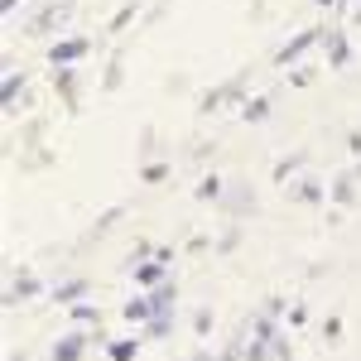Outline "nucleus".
Listing matches in <instances>:
<instances>
[{"label": "nucleus", "mask_w": 361, "mask_h": 361, "mask_svg": "<svg viewBox=\"0 0 361 361\" xmlns=\"http://www.w3.org/2000/svg\"><path fill=\"white\" fill-rule=\"evenodd\" d=\"M73 318H78V323H92V318H97V308H92V304H78V308H73Z\"/></svg>", "instance_id": "nucleus-17"}, {"label": "nucleus", "mask_w": 361, "mask_h": 361, "mask_svg": "<svg viewBox=\"0 0 361 361\" xmlns=\"http://www.w3.org/2000/svg\"><path fill=\"white\" fill-rule=\"evenodd\" d=\"M82 289H87V279H68V284H58V294H54V299H58V304H73V299H78Z\"/></svg>", "instance_id": "nucleus-8"}, {"label": "nucleus", "mask_w": 361, "mask_h": 361, "mask_svg": "<svg viewBox=\"0 0 361 361\" xmlns=\"http://www.w3.org/2000/svg\"><path fill=\"white\" fill-rule=\"evenodd\" d=\"M299 197H304V202H318L323 193H318V183H304V188H299Z\"/></svg>", "instance_id": "nucleus-19"}, {"label": "nucleus", "mask_w": 361, "mask_h": 361, "mask_svg": "<svg viewBox=\"0 0 361 361\" xmlns=\"http://www.w3.org/2000/svg\"><path fill=\"white\" fill-rule=\"evenodd\" d=\"M333 197H337V202H352V197H357V178H352V173H347V178H337Z\"/></svg>", "instance_id": "nucleus-11"}, {"label": "nucleus", "mask_w": 361, "mask_h": 361, "mask_svg": "<svg viewBox=\"0 0 361 361\" xmlns=\"http://www.w3.org/2000/svg\"><path fill=\"white\" fill-rule=\"evenodd\" d=\"M149 333H154V337L169 333V313H154V318H149Z\"/></svg>", "instance_id": "nucleus-16"}, {"label": "nucleus", "mask_w": 361, "mask_h": 361, "mask_svg": "<svg viewBox=\"0 0 361 361\" xmlns=\"http://www.w3.org/2000/svg\"><path fill=\"white\" fill-rule=\"evenodd\" d=\"M159 275H164V265H140V270H135V279H140V284H154Z\"/></svg>", "instance_id": "nucleus-12"}, {"label": "nucleus", "mask_w": 361, "mask_h": 361, "mask_svg": "<svg viewBox=\"0 0 361 361\" xmlns=\"http://www.w3.org/2000/svg\"><path fill=\"white\" fill-rule=\"evenodd\" d=\"M82 342H87L82 333H68V337L54 347V361H78V357H82Z\"/></svg>", "instance_id": "nucleus-3"}, {"label": "nucleus", "mask_w": 361, "mask_h": 361, "mask_svg": "<svg viewBox=\"0 0 361 361\" xmlns=\"http://www.w3.org/2000/svg\"><path fill=\"white\" fill-rule=\"evenodd\" d=\"M164 173H169L164 164H149V169H145V183H159V178H164Z\"/></svg>", "instance_id": "nucleus-18"}, {"label": "nucleus", "mask_w": 361, "mask_h": 361, "mask_svg": "<svg viewBox=\"0 0 361 361\" xmlns=\"http://www.w3.org/2000/svg\"><path fill=\"white\" fill-rule=\"evenodd\" d=\"M130 20H135V5H121V10H116V20H111V29L130 25Z\"/></svg>", "instance_id": "nucleus-14"}, {"label": "nucleus", "mask_w": 361, "mask_h": 361, "mask_svg": "<svg viewBox=\"0 0 361 361\" xmlns=\"http://www.w3.org/2000/svg\"><path fill=\"white\" fill-rule=\"evenodd\" d=\"M15 5H20V0H0V10H15Z\"/></svg>", "instance_id": "nucleus-21"}, {"label": "nucleus", "mask_w": 361, "mask_h": 361, "mask_svg": "<svg viewBox=\"0 0 361 361\" xmlns=\"http://www.w3.org/2000/svg\"><path fill=\"white\" fill-rule=\"evenodd\" d=\"M149 313H154V304H149V299H130V304H126V318H130V323H145Z\"/></svg>", "instance_id": "nucleus-9"}, {"label": "nucleus", "mask_w": 361, "mask_h": 361, "mask_svg": "<svg viewBox=\"0 0 361 361\" xmlns=\"http://www.w3.org/2000/svg\"><path fill=\"white\" fill-rule=\"evenodd\" d=\"M313 5H333V0H313Z\"/></svg>", "instance_id": "nucleus-23"}, {"label": "nucleus", "mask_w": 361, "mask_h": 361, "mask_svg": "<svg viewBox=\"0 0 361 361\" xmlns=\"http://www.w3.org/2000/svg\"><path fill=\"white\" fill-rule=\"evenodd\" d=\"M173 299H178V289H173V284H159V289L149 294V304H154V313H169V304H173Z\"/></svg>", "instance_id": "nucleus-7"}, {"label": "nucleus", "mask_w": 361, "mask_h": 361, "mask_svg": "<svg viewBox=\"0 0 361 361\" xmlns=\"http://www.w3.org/2000/svg\"><path fill=\"white\" fill-rule=\"evenodd\" d=\"M87 49H92L87 39H63V44H54V49H49V63H54V68H68V63H78Z\"/></svg>", "instance_id": "nucleus-2"}, {"label": "nucleus", "mask_w": 361, "mask_h": 361, "mask_svg": "<svg viewBox=\"0 0 361 361\" xmlns=\"http://www.w3.org/2000/svg\"><path fill=\"white\" fill-rule=\"evenodd\" d=\"M222 193V178H202V188H197V197H217Z\"/></svg>", "instance_id": "nucleus-15"}, {"label": "nucleus", "mask_w": 361, "mask_h": 361, "mask_svg": "<svg viewBox=\"0 0 361 361\" xmlns=\"http://www.w3.org/2000/svg\"><path fill=\"white\" fill-rule=\"evenodd\" d=\"M135 357V342H111V361H130Z\"/></svg>", "instance_id": "nucleus-13"}, {"label": "nucleus", "mask_w": 361, "mask_h": 361, "mask_svg": "<svg viewBox=\"0 0 361 361\" xmlns=\"http://www.w3.org/2000/svg\"><path fill=\"white\" fill-rule=\"evenodd\" d=\"M29 294H39V279L34 275H20L15 284H10V304H15V299H29Z\"/></svg>", "instance_id": "nucleus-6"}, {"label": "nucleus", "mask_w": 361, "mask_h": 361, "mask_svg": "<svg viewBox=\"0 0 361 361\" xmlns=\"http://www.w3.org/2000/svg\"><path fill=\"white\" fill-rule=\"evenodd\" d=\"M20 97H25V78H15V73H10V78H5V111H20V106H15Z\"/></svg>", "instance_id": "nucleus-5"}, {"label": "nucleus", "mask_w": 361, "mask_h": 361, "mask_svg": "<svg viewBox=\"0 0 361 361\" xmlns=\"http://www.w3.org/2000/svg\"><path fill=\"white\" fill-rule=\"evenodd\" d=\"M347 58H352V49H347V39L342 34H328V68H347Z\"/></svg>", "instance_id": "nucleus-4"}, {"label": "nucleus", "mask_w": 361, "mask_h": 361, "mask_svg": "<svg viewBox=\"0 0 361 361\" xmlns=\"http://www.w3.org/2000/svg\"><path fill=\"white\" fill-rule=\"evenodd\" d=\"M357 20H361V5H357Z\"/></svg>", "instance_id": "nucleus-24"}, {"label": "nucleus", "mask_w": 361, "mask_h": 361, "mask_svg": "<svg viewBox=\"0 0 361 361\" xmlns=\"http://www.w3.org/2000/svg\"><path fill=\"white\" fill-rule=\"evenodd\" d=\"M193 361H212V357H207V352H197V357H193Z\"/></svg>", "instance_id": "nucleus-22"}, {"label": "nucleus", "mask_w": 361, "mask_h": 361, "mask_svg": "<svg viewBox=\"0 0 361 361\" xmlns=\"http://www.w3.org/2000/svg\"><path fill=\"white\" fill-rule=\"evenodd\" d=\"M265 111H270V102H265V97H255V102H241V116H246V121H265Z\"/></svg>", "instance_id": "nucleus-10"}, {"label": "nucleus", "mask_w": 361, "mask_h": 361, "mask_svg": "<svg viewBox=\"0 0 361 361\" xmlns=\"http://www.w3.org/2000/svg\"><path fill=\"white\" fill-rule=\"evenodd\" d=\"M347 149H352V154L361 159V130H352V135H347Z\"/></svg>", "instance_id": "nucleus-20"}, {"label": "nucleus", "mask_w": 361, "mask_h": 361, "mask_svg": "<svg viewBox=\"0 0 361 361\" xmlns=\"http://www.w3.org/2000/svg\"><path fill=\"white\" fill-rule=\"evenodd\" d=\"M323 34H333V29H323V25H313V29H299V34H294V39H289V44H284V49L275 54V63H279V68H289V63H294V58H304L308 49H313V44L323 39Z\"/></svg>", "instance_id": "nucleus-1"}]
</instances>
